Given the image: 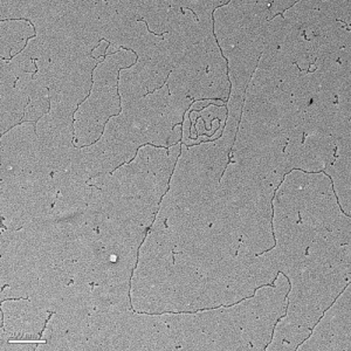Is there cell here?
<instances>
[{
	"label": "cell",
	"mask_w": 351,
	"mask_h": 351,
	"mask_svg": "<svg viewBox=\"0 0 351 351\" xmlns=\"http://www.w3.org/2000/svg\"><path fill=\"white\" fill-rule=\"evenodd\" d=\"M274 327V322L256 317L253 322L243 328L241 330L251 344V350H263L271 342Z\"/></svg>",
	"instance_id": "d6986e66"
},
{
	"label": "cell",
	"mask_w": 351,
	"mask_h": 351,
	"mask_svg": "<svg viewBox=\"0 0 351 351\" xmlns=\"http://www.w3.org/2000/svg\"><path fill=\"white\" fill-rule=\"evenodd\" d=\"M291 288L287 276H276L273 287H259L253 296L256 315L276 324L284 316L287 306L288 291Z\"/></svg>",
	"instance_id": "ba28073f"
},
{
	"label": "cell",
	"mask_w": 351,
	"mask_h": 351,
	"mask_svg": "<svg viewBox=\"0 0 351 351\" xmlns=\"http://www.w3.org/2000/svg\"><path fill=\"white\" fill-rule=\"evenodd\" d=\"M33 349H36V347L33 346V344H26V343H8V346L5 347V350L8 351H29L33 350Z\"/></svg>",
	"instance_id": "d6a6232c"
},
{
	"label": "cell",
	"mask_w": 351,
	"mask_h": 351,
	"mask_svg": "<svg viewBox=\"0 0 351 351\" xmlns=\"http://www.w3.org/2000/svg\"><path fill=\"white\" fill-rule=\"evenodd\" d=\"M304 145L322 163L324 169L335 160L336 145L330 136L319 134L304 136Z\"/></svg>",
	"instance_id": "ffe728a7"
},
{
	"label": "cell",
	"mask_w": 351,
	"mask_h": 351,
	"mask_svg": "<svg viewBox=\"0 0 351 351\" xmlns=\"http://www.w3.org/2000/svg\"><path fill=\"white\" fill-rule=\"evenodd\" d=\"M286 307L287 313L285 317L288 321L309 329L315 327L317 321L324 315V311L311 300H287Z\"/></svg>",
	"instance_id": "2e32d148"
},
{
	"label": "cell",
	"mask_w": 351,
	"mask_h": 351,
	"mask_svg": "<svg viewBox=\"0 0 351 351\" xmlns=\"http://www.w3.org/2000/svg\"><path fill=\"white\" fill-rule=\"evenodd\" d=\"M116 167L97 143L73 150L72 160L67 171L81 182H89L97 176L115 171Z\"/></svg>",
	"instance_id": "8992f818"
},
{
	"label": "cell",
	"mask_w": 351,
	"mask_h": 351,
	"mask_svg": "<svg viewBox=\"0 0 351 351\" xmlns=\"http://www.w3.org/2000/svg\"><path fill=\"white\" fill-rule=\"evenodd\" d=\"M38 281L39 280H31L6 286L1 291V299H29L36 291Z\"/></svg>",
	"instance_id": "83f0119b"
},
{
	"label": "cell",
	"mask_w": 351,
	"mask_h": 351,
	"mask_svg": "<svg viewBox=\"0 0 351 351\" xmlns=\"http://www.w3.org/2000/svg\"><path fill=\"white\" fill-rule=\"evenodd\" d=\"M173 128L175 127L163 115L160 116L154 123L150 124L148 128L144 129L147 144L168 148L169 140Z\"/></svg>",
	"instance_id": "603a6c76"
},
{
	"label": "cell",
	"mask_w": 351,
	"mask_h": 351,
	"mask_svg": "<svg viewBox=\"0 0 351 351\" xmlns=\"http://www.w3.org/2000/svg\"><path fill=\"white\" fill-rule=\"evenodd\" d=\"M106 125L90 119H74L75 147L81 148L92 145L100 140Z\"/></svg>",
	"instance_id": "44dd1931"
},
{
	"label": "cell",
	"mask_w": 351,
	"mask_h": 351,
	"mask_svg": "<svg viewBox=\"0 0 351 351\" xmlns=\"http://www.w3.org/2000/svg\"><path fill=\"white\" fill-rule=\"evenodd\" d=\"M93 304L95 309H121L129 311L130 285L104 284L94 285L92 289Z\"/></svg>",
	"instance_id": "4fadbf2b"
},
{
	"label": "cell",
	"mask_w": 351,
	"mask_h": 351,
	"mask_svg": "<svg viewBox=\"0 0 351 351\" xmlns=\"http://www.w3.org/2000/svg\"><path fill=\"white\" fill-rule=\"evenodd\" d=\"M319 11L324 13L328 18L335 19L346 26L350 25L351 3L349 0H343V1L319 0Z\"/></svg>",
	"instance_id": "484cf974"
},
{
	"label": "cell",
	"mask_w": 351,
	"mask_h": 351,
	"mask_svg": "<svg viewBox=\"0 0 351 351\" xmlns=\"http://www.w3.org/2000/svg\"><path fill=\"white\" fill-rule=\"evenodd\" d=\"M31 1L1 0V21H26Z\"/></svg>",
	"instance_id": "4316f807"
},
{
	"label": "cell",
	"mask_w": 351,
	"mask_h": 351,
	"mask_svg": "<svg viewBox=\"0 0 351 351\" xmlns=\"http://www.w3.org/2000/svg\"><path fill=\"white\" fill-rule=\"evenodd\" d=\"M311 335V329L293 324L285 316L278 321L273 330L271 342L268 343V350L293 351L296 350L300 344Z\"/></svg>",
	"instance_id": "5bb4252c"
},
{
	"label": "cell",
	"mask_w": 351,
	"mask_h": 351,
	"mask_svg": "<svg viewBox=\"0 0 351 351\" xmlns=\"http://www.w3.org/2000/svg\"><path fill=\"white\" fill-rule=\"evenodd\" d=\"M39 155L34 122H21L1 137V169L23 171Z\"/></svg>",
	"instance_id": "7a4b0ae2"
},
{
	"label": "cell",
	"mask_w": 351,
	"mask_h": 351,
	"mask_svg": "<svg viewBox=\"0 0 351 351\" xmlns=\"http://www.w3.org/2000/svg\"><path fill=\"white\" fill-rule=\"evenodd\" d=\"M96 143L117 169L125 160H134L137 152L147 145V141L143 129L132 125L121 112L108 121L104 134Z\"/></svg>",
	"instance_id": "6da1fadb"
},
{
	"label": "cell",
	"mask_w": 351,
	"mask_h": 351,
	"mask_svg": "<svg viewBox=\"0 0 351 351\" xmlns=\"http://www.w3.org/2000/svg\"><path fill=\"white\" fill-rule=\"evenodd\" d=\"M134 64L132 67L122 69L120 72L119 93L121 96V104H130L134 101L140 100L149 94L140 73Z\"/></svg>",
	"instance_id": "e0dca14e"
},
{
	"label": "cell",
	"mask_w": 351,
	"mask_h": 351,
	"mask_svg": "<svg viewBox=\"0 0 351 351\" xmlns=\"http://www.w3.org/2000/svg\"><path fill=\"white\" fill-rule=\"evenodd\" d=\"M188 152L195 163L206 169L208 171L221 180V176L228 167L230 154L220 148L218 144L215 143V141L199 145H192L188 148Z\"/></svg>",
	"instance_id": "9a60e30c"
},
{
	"label": "cell",
	"mask_w": 351,
	"mask_h": 351,
	"mask_svg": "<svg viewBox=\"0 0 351 351\" xmlns=\"http://www.w3.org/2000/svg\"><path fill=\"white\" fill-rule=\"evenodd\" d=\"M1 90V132L14 128L24 121L25 112L29 104L28 96L16 87Z\"/></svg>",
	"instance_id": "7c38bea8"
},
{
	"label": "cell",
	"mask_w": 351,
	"mask_h": 351,
	"mask_svg": "<svg viewBox=\"0 0 351 351\" xmlns=\"http://www.w3.org/2000/svg\"><path fill=\"white\" fill-rule=\"evenodd\" d=\"M296 1H285V0H278V1H271L269 4V12L271 18L278 16H284V13L295 4Z\"/></svg>",
	"instance_id": "1f68e13d"
},
{
	"label": "cell",
	"mask_w": 351,
	"mask_h": 351,
	"mask_svg": "<svg viewBox=\"0 0 351 351\" xmlns=\"http://www.w3.org/2000/svg\"><path fill=\"white\" fill-rule=\"evenodd\" d=\"M350 154H336L334 162L324 169V173L330 178L339 208L347 216L351 211V157Z\"/></svg>",
	"instance_id": "30bf717a"
},
{
	"label": "cell",
	"mask_w": 351,
	"mask_h": 351,
	"mask_svg": "<svg viewBox=\"0 0 351 351\" xmlns=\"http://www.w3.org/2000/svg\"><path fill=\"white\" fill-rule=\"evenodd\" d=\"M213 342L216 350H251V344L239 328L223 331Z\"/></svg>",
	"instance_id": "cb8c5ba5"
},
{
	"label": "cell",
	"mask_w": 351,
	"mask_h": 351,
	"mask_svg": "<svg viewBox=\"0 0 351 351\" xmlns=\"http://www.w3.org/2000/svg\"><path fill=\"white\" fill-rule=\"evenodd\" d=\"M0 81H1L0 89L16 87L18 82V77L13 72L12 67L8 61L1 60V80Z\"/></svg>",
	"instance_id": "4dcf8cb0"
},
{
	"label": "cell",
	"mask_w": 351,
	"mask_h": 351,
	"mask_svg": "<svg viewBox=\"0 0 351 351\" xmlns=\"http://www.w3.org/2000/svg\"><path fill=\"white\" fill-rule=\"evenodd\" d=\"M148 228L123 220L107 219L99 228V236L104 250L116 256L138 253L147 237Z\"/></svg>",
	"instance_id": "277c9868"
},
{
	"label": "cell",
	"mask_w": 351,
	"mask_h": 351,
	"mask_svg": "<svg viewBox=\"0 0 351 351\" xmlns=\"http://www.w3.org/2000/svg\"><path fill=\"white\" fill-rule=\"evenodd\" d=\"M49 112V99L29 100L23 122H38Z\"/></svg>",
	"instance_id": "f546056e"
},
{
	"label": "cell",
	"mask_w": 351,
	"mask_h": 351,
	"mask_svg": "<svg viewBox=\"0 0 351 351\" xmlns=\"http://www.w3.org/2000/svg\"><path fill=\"white\" fill-rule=\"evenodd\" d=\"M339 115L336 104H329L324 101H311L304 116V136L319 135L330 136L332 127Z\"/></svg>",
	"instance_id": "8fae6325"
},
{
	"label": "cell",
	"mask_w": 351,
	"mask_h": 351,
	"mask_svg": "<svg viewBox=\"0 0 351 351\" xmlns=\"http://www.w3.org/2000/svg\"><path fill=\"white\" fill-rule=\"evenodd\" d=\"M180 138H182V129L173 128V130H172L171 132V136H170V140H169V147H172V145H176V144H178V142H180Z\"/></svg>",
	"instance_id": "836d02e7"
},
{
	"label": "cell",
	"mask_w": 351,
	"mask_h": 351,
	"mask_svg": "<svg viewBox=\"0 0 351 351\" xmlns=\"http://www.w3.org/2000/svg\"><path fill=\"white\" fill-rule=\"evenodd\" d=\"M342 213L335 192L319 195L306 204L300 211V221L329 231L336 218Z\"/></svg>",
	"instance_id": "9c48e42d"
},
{
	"label": "cell",
	"mask_w": 351,
	"mask_h": 351,
	"mask_svg": "<svg viewBox=\"0 0 351 351\" xmlns=\"http://www.w3.org/2000/svg\"><path fill=\"white\" fill-rule=\"evenodd\" d=\"M223 309L228 319H231L232 324L240 329L246 327L258 317L256 302L252 296L247 299L241 300V302L234 304V306L232 304V307L223 306Z\"/></svg>",
	"instance_id": "7402d4cb"
},
{
	"label": "cell",
	"mask_w": 351,
	"mask_h": 351,
	"mask_svg": "<svg viewBox=\"0 0 351 351\" xmlns=\"http://www.w3.org/2000/svg\"><path fill=\"white\" fill-rule=\"evenodd\" d=\"M195 101L188 96L172 95L168 97V102L164 109L163 116L175 127L176 124L182 123L185 112L191 107Z\"/></svg>",
	"instance_id": "d4e9b609"
},
{
	"label": "cell",
	"mask_w": 351,
	"mask_h": 351,
	"mask_svg": "<svg viewBox=\"0 0 351 351\" xmlns=\"http://www.w3.org/2000/svg\"><path fill=\"white\" fill-rule=\"evenodd\" d=\"M162 317L180 350H216L213 339L202 330L196 314H164Z\"/></svg>",
	"instance_id": "5b68a950"
},
{
	"label": "cell",
	"mask_w": 351,
	"mask_h": 351,
	"mask_svg": "<svg viewBox=\"0 0 351 351\" xmlns=\"http://www.w3.org/2000/svg\"><path fill=\"white\" fill-rule=\"evenodd\" d=\"M4 329L10 337L39 339L44 329L48 311L33 304L31 300L8 301L3 304Z\"/></svg>",
	"instance_id": "3957f363"
},
{
	"label": "cell",
	"mask_w": 351,
	"mask_h": 351,
	"mask_svg": "<svg viewBox=\"0 0 351 351\" xmlns=\"http://www.w3.org/2000/svg\"><path fill=\"white\" fill-rule=\"evenodd\" d=\"M122 112L119 89H94L87 99L79 106L74 119H90L100 123L108 121Z\"/></svg>",
	"instance_id": "52a82bcc"
},
{
	"label": "cell",
	"mask_w": 351,
	"mask_h": 351,
	"mask_svg": "<svg viewBox=\"0 0 351 351\" xmlns=\"http://www.w3.org/2000/svg\"><path fill=\"white\" fill-rule=\"evenodd\" d=\"M279 273L271 252H263L252 259L250 265V274L256 288L271 284V281L276 280V276H279Z\"/></svg>",
	"instance_id": "ac0fdd59"
},
{
	"label": "cell",
	"mask_w": 351,
	"mask_h": 351,
	"mask_svg": "<svg viewBox=\"0 0 351 351\" xmlns=\"http://www.w3.org/2000/svg\"><path fill=\"white\" fill-rule=\"evenodd\" d=\"M319 195L334 193L330 178L324 172H308L307 185Z\"/></svg>",
	"instance_id": "f1b7e54d"
}]
</instances>
